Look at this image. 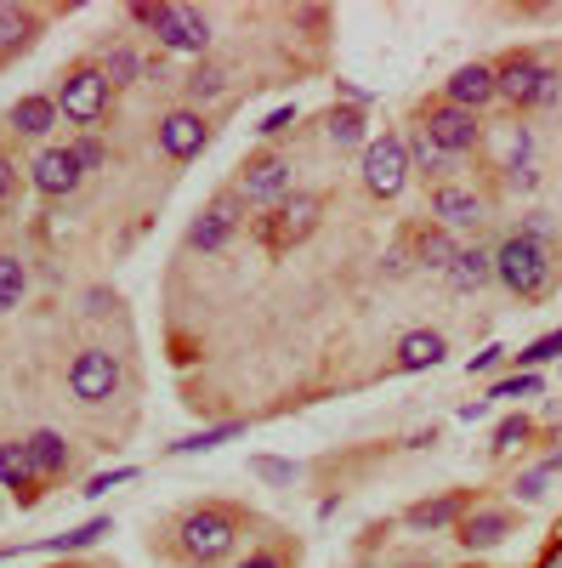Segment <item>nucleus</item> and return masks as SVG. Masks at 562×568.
<instances>
[{
    "label": "nucleus",
    "mask_w": 562,
    "mask_h": 568,
    "mask_svg": "<svg viewBox=\"0 0 562 568\" xmlns=\"http://www.w3.org/2000/svg\"><path fill=\"white\" fill-rule=\"evenodd\" d=\"M313 222H318V200L313 194H290L285 205H273V222L262 227L273 245H296V240H307L313 233Z\"/></svg>",
    "instance_id": "15"
},
{
    "label": "nucleus",
    "mask_w": 562,
    "mask_h": 568,
    "mask_svg": "<svg viewBox=\"0 0 562 568\" xmlns=\"http://www.w3.org/2000/svg\"><path fill=\"white\" fill-rule=\"evenodd\" d=\"M443 353H449V342L438 329H409L398 342V369H432V364H443Z\"/></svg>",
    "instance_id": "20"
},
{
    "label": "nucleus",
    "mask_w": 562,
    "mask_h": 568,
    "mask_svg": "<svg viewBox=\"0 0 562 568\" xmlns=\"http://www.w3.org/2000/svg\"><path fill=\"white\" fill-rule=\"evenodd\" d=\"M290 125H296V109H273L256 131H262V136H278V131H290Z\"/></svg>",
    "instance_id": "40"
},
{
    "label": "nucleus",
    "mask_w": 562,
    "mask_h": 568,
    "mask_svg": "<svg viewBox=\"0 0 562 568\" xmlns=\"http://www.w3.org/2000/svg\"><path fill=\"white\" fill-rule=\"evenodd\" d=\"M556 471H562V449H556V455H545L534 471H523V478H518V500H529V506H534V500H545V489H551Z\"/></svg>",
    "instance_id": "30"
},
{
    "label": "nucleus",
    "mask_w": 562,
    "mask_h": 568,
    "mask_svg": "<svg viewBox=\"0 0 562 568\" xmlns=\"http://www.w3.org/2000/svg\"><path fill=\"white\" fill-rule=\"evenodd\" d=\"M500 358H505V347H483V353L472 358V369H478V375H489V369H494Z\"/></svg>",
    "instance_id": "45"
},
{
    "label": "nucleus",
    "mask_w": 562,
    "mask_h": 568,
    "mask_svg": "<svg viewBox=\"0 0 562 568\" xmlns=\"http://www.w3.org/2000/svg\"><path fill=\"white\" fill-rule=\"evenodd\" d=\"M131 478H136V466H114V471H98V478H91V484H85L80 495H91V500H103V495H109L114 484H131Z\"/></svg>",
    "instance_id": "38"
},
{
    "label": "nucleus",
    "mask_w": 562,
    "mask_h": 568,
    "mask_svg": "<svg viewBox=\"0 0 562 568\" xmlns=\"http://www.w3.org/2000/svg\"><path fill=\"white\" fill-rule=\"evenodd\" d=\"M403 182H409V142L392 136V131L364 142V187H369V194L375 200H398Z\"/></svg>",
    "instance_id": "5"
},
{
    "label": "nucleus",
    "mask_w": 562,
    "mask_h": 568,
    "mask_svg": "<svg viewBox=\"0 0 562 568\" xmlns=\"http://www.w3.org/2000/svg\"><path fill=\"white\" fill-rule=\"evenodd\" d=\"M500 91H494V69L489 63H466V69H454L449 74V85H443V103H454V109H466V114H478L483 103H494Z\"/></svg>",
    "instance_id": "14"
},
{
    "label": "nucleus",
    "mask_w": 562,
    "mask_h": 568,
    "mask_svg": "<svg viewBox=\"0 0 562 568\" xmlns=\"http://www.w3.org/2000/svg\"><path fill=\"white\" fill-rule=\"evenodd\" d=\"M12 187H18V165H12L7 154H0V200H7V194H12Z\"/></svg>",
    "instance_id": "44"
},
{
    "label": "nucleus",
    "mask_w": 562,
    "mask_h": 568,
    "mask_svg": "<svg viewBox=\"0 0 562 568\" xmlns=\"http://www.w3.org/2000/svg\"><path fill=\"white\" fill-rule=\"evenodd\" d=\"M80 176H85V171H80L74 149H40V154H34V165H29L34 194H45V200H63V194H74Z\"/></svg>",
    "instance_id": "11"
},
{
    "label": "nucleus",
    "mask_w": 562,
    "mask_h": 568,
    "mask_svg": "<svg viewBox=\"0 0 562 568\" xmlns=\"http://www.w3.org/2000/svg\"><path fill=\"white\" fill-rule=\"evenodd\" d=\"M23 284H29L23 262H18V256H0V313H12V307L23 302Z\"/></svg>",
    "instance_id": "32"
},
{
    "label": "nucleus",
    "mask_w": 562,
    "mask_h": 568,
    "mask_svg": "<svg viewBox=\"0 0 562 568\" xmlns=\"http://www.w3.org/2000/svg\"><path fill=\"white\" fill-rule=\"evenodd\" d=\"M34 12H23V7H0V63H7V58H18L23 52V45L34 40Z\"/></svg>",
    "instance_id": "23"
},
{
    "label": "nucleus",
    "mask_w": 562,
    "mask_h": 568,
    "mask_svg": "<svg viewBox=\"0 0 562 568\" xmlns=\"http://www.w3.org/2000/svg\"><path fill=\"white\" fill-rule=\"evenodd\" d=\"M529 438H534V420H529V415H505V420L494 426V444H489V449L505 455V449H518V444H529Z\"/></svg>",
    "instance_id": "33"
},
{
    "label": "nucleus",
    "mask_w": 562,
    "mask_h": 568,
    "mask_svg": "<svg viewBox=\"0 0 562 568\" xmlns=\"http://www.w3.org/2000/svg\"><path fill=\"white\" fill-rule=\"evenodd\" d=\"M529 393H540V375L534 369H518V375H505V382L489 387V398H529Z\"/></svg>",
    "instance_id": "35"
},
{
    "label": "nucleus",
    "mask_w": 562,
    "mask_h": 568,
    "mask_svg": "<svg viewBox=\"0 0 562 568\" xmlns=\"http://www.w3.org/2000/svg\"><path fill=\"white\" fill-rule=\"evenodd\" d=\"M518 233H523V240H540V245H551V233H556V222H551L545 211H529V216L518 222Z\"/></svg>",
    "instance_id": "39"
},
{
    "label": "nucleus",
    "mask_w": 562,
    "mask_h": 568,
    "mask_svg": "<svg viewBox=\"0 0 562 568\" xmlns=\"http://www.w3.org/2000/svg\"><path fill=\"white\" fill-rule=\"evenodd\" d=\"M69 149H74L80 171H103V165H109V149H103L98 136H80V142H69Z\"/></svg>",
    "instance_id": "36"
},
{
    "label": "nucleus",
    "mask_w": 562,
    "mask_h": 568,
    "mask_svg": "<svg viewBox=\"0 0 562 568\" xmlns=\"http://www.w3.org/2000/svg\"><path fill=\"white\" fill-rule=\"evenodd\" d=\"M239 568H285V557H278V551H251Z\"/></svg>",
    "instance_id": "43"
},
{
    "label": "nucleus",
    "mask_w": 562,
    "mask_h": 568,
    "mask_svg": "<svg viewBox=\"0 0 562 568\" xmlns=\"http://www.w3.org/2000/svg\"><path fill=\"white\" fill-rule=\"evenodd\" d=\"M233 540H239V517L222 506H200L176 524V546L187 562H222L233 551Z\"/></svg>",
    "instance_id": "3"
},
{
    "label": "nucleus",
    "mask_w": 562,
    "mask_h": 568,
    "mask_svg": "<svg viewBox=\"0 0 562 568\" xmlns=\"http://www.w3.org/2000/svg\"><path fill=\"white\" fill-rule=\"evenodd\" d=\"M415 251H420V262H427L432 273H449V267H454V256H460L454 233H443L438 222H432V227H427V233H420V240H415Z\"/></svg>",
    "instance_id": "26"
},
{
    "label": "nucleus",
    "mask_w": 562,
    "mask_h": 568,
    "mask_svg": "<svg viewBox=\"0 0 562 568\" xmlns=\"http://www.w3.org/2000/svg\"><path fill=\"white\" fill-rule=\"evenodd\" d=\"M545 63H534L529 52H518V58H505L500 69H494V91L511 103V109H534L540 103V85H545Z\"/></svg>",
    "instance_id": "9"
},
{
    "label": "nucleus",
    "mask_w": 562,
    "mask_h": 568,
    "mask_svg": "<svg viewBox=\"0 0 562 568\" xmlns=\"http://www.w3.org/2000/svg\"><path fill=\"white\" fill-rule=\"evenodd\" d=\"M540 568H562V546H551V551H545V562H540Z\"/></svg>",
    "instance_id": "46"
},
{
    "label": "nucleus",
    "mask_w": 562,
    "mask_h": 568,
    "mask_svg": "<svg viewBox=\"0 0 562 568\" xmlns=\"http://www.w3.org/2000/svg\"><path fill=\"white\" fill-rule=\"evenodd\" d=\"M233 438H245V420H222V426H205V433H187V438L171 444V455H211Z\"/></svg>",
    "instance_id": "25"
},
{
    "label": "nucleus",
    "mask_w": 562,
    "mask_h": 568,
    "mask_svg": "<svg viewBox=\"0 0 562 568\" xmlns=\"http://www.w3.org/2000/svg\"><path fill=\"white\" fill-rule=\"evenodd\" d=\"M205 142H211V125H205L200 109H171V114L160 120V149H165L171 160H200Z\"/></svg>",
    "instance_id": "10"
},
{
    "label": "nucleus",
    "mask_w": 562,
    "mask_h": 568,
    "mask_svg": "<svg viewBox=\"0 0 562 568\" xmlns=\"http://www.w3.org/2000/svg\"><path fill=\"white\" fill-rule=\"evenodd\" d=\"M505 182H511V187H518V194H529V187H534L540 176H534V165L523 160V165H505Z\"/></svg>",
    "instance_id": "41"
},
{
    "label": "nucleus",
    "mask_w": 562,
    "mask_h": 568,
    "mask_svg": "<svg viewBox=\"0 0 562 568\" xmlns=\"http://www.w3.org/2000/svg\"><path fill=\"white\" fill-rule=\"evenodd\" d=\"M23 449H29V460H34V478H63V466H69L63 433H29Z\"/></svg>",
    "instance_id": "21"
},
{
    "label": "nucleus",
    "mask_w": 562,
    "mask_h": 568,
    "mask_svg": "<svg viewBox=\"0 0 562 568\" xmlns=\"http://www.w3.org/2000/svg\"><path fill=\"white\" fill-rule=\"evenodd\" d=\"M364 109H330V120H324V136L336 142V149H358L364 142Z\"/></svg>",
    "instance_id": "28"
},
{
    "label": "nucleus",
    "mask_w": 562,
    "mask_h": 568,
    "mask_svg": "<svg viewBox=\"0 0 562 568\" xmlns=\"http://www.w3.org/2000/svg\"><path fill=\"white\" fill-rule=\"evenodd\" d=\"M182 85H187V98H194V103H211V98H222V91H227V69L200 58V63H194V74H187Z\"/></svg>",
    "instance_id": "29"
},
{
    "label": "nucleus",
    "mask_w": 562,
    "mask_h": 568,
    "mask_svg": "<svg viewBox=\"0 0 562 568\" xmlns=\"http://www.w3.org/2000/svg\"><path fill=\"white\" fill-rule=\"evenodd\" d=\"M103 74H109V85H136L143 80V58H136L131 45H114V52L103 58Z\"/></svg>",
    "instance_id": "31"
},
{
    "label": "nucleus",
    "mask_w": 562,
    "mask_h": 568,
    "mask_svg": "<svg viewBox=\"0 0 562 568\" xmlns=\"http://www.w3.org/2000/svg\"><path fill=\"white\" fill-rule=\"evenodd\" d=\"M505 535H511V511L505 506H483V511L460 517V546L466 551H494Z\"/></svg>",
    "instance_id": "16"
},
{
    "label": "nucleus",
    "mask_w": 562,
    "mask_h": 568,
    "mask_svg": "<svg viewBox=\"0 0 562 568\" xmlns=\"http://www.w3.org/2000/svg\"><path fill=\"white\" fill-rule=\"evenodd\" d=\"M420 131H427L443 154H472L478 149V136H483V120L478 114H466V109H454V103H432L427 114H420Z\"/></svg>",
    "instance_id": "8"
},
{
    "label": "nucleus",
    "mask_w": 562,
    "mask_h": 568,
    "mask_svg": "<svg viewBox=\"0 0 562 568\" xmlns=\"http://www.w3.org/2000/svg\"><path fill=\"white\" fill-rule=\"evenodd\" d=\"M0 489H12L18 506L40 500V478H34V460H29L23 444H0Z\"/></svg>",
    "instance_id": "17"
},
{
    "label": "nucleus",
    "mask_w": 562,
    "mask_h": 568,
    "mask_svg": "<svg viewBox=\"0 0 562 568\" xmlns=\"http://www.w3.org/2000/svg\"><path fill=\"white\" fill-rule=\"evenodd\" d=\"M556 103H562V74L551 69V74H545V85H540V103H534V109H556Z\"/></svg>",
    "instance_id": "42"
},
{
    "label": "nucleus",
    "mask_w": 562,
    "mask_h": 568,
    "mask_svg": "<svg viewBox=\"0 0 562 568\" xmlns=\"http://www.w3.org/2000/svg\"><path fill=\"white\" fill-rule=\"evenodd\" d=\"M233 227H239V194H222V200H211L205 211H200V222L187 227V245L194 251H222L227 240H233Z\"/></svg>",
    "instance_id": "12"
},
{
    "label": "nucleus",
    "mask_w": 562,
    "mask_h": 568,
    "mask_svg": "<svg viewBox=\"0 0 562 568\" xmlns=\"http://www.w3.org/2000/svg\"><path fill=\"white\" fill-rule=\"evenodd\" d=\"M489 273H494V251L472 245V251H460V256H454L449 284H454V291H478V284H489Z\"/></svg>",
    "instance_id": "24"
},
{
    "label": "nucleus",
    "mask_w": 562,
    "mask_h": 568,
    "mask_svg": "<svg viewBox=\"0 0 562 568\" xmlns=\"http://www.w3.org/2000/svg\"><path fill=\"white\" fill-rule=\"evenodd\" d=\"M109 109V74L103 63H74L58 85V114H69L74 125H98Z\"/></svg>",
    "instance_id": "4"
},
{
    "label": "nucleus",
    "mask_w": 562,
    "mask_h": 568,
    "mask_svg": "<svg viewBox=\"0 0 562 568\" xmlns=\"http://www.w3.org/2000/svg\"><path fill=\"white\" fill-rule=\"evenodd\" d=\"M52 125H58V98H45V91H29V98L12 103V131H18V136H34V142H40Z\"/></svg>",
    "instance_id": "18"
},
{
    "label": "nucleus",
    "mask_w": 562,
    "mask_h": 568,
    "mask_svg": "<svg viewBox=\"0 0 562 568\" xmlns=\"http://www.w3.org/2000/svg\"><path fill=\"white\" fill-rule=\"evenodd\" d=\"M494 278L518 302H534V296L551 291V278H556V251L540 245V240H523V233H511V240L494 251Z\"/></svg>",
    "instance_id": "1"
},
{
    "label": "nucleus",
    "mask_w": 562,
    "mask_h": 568,
    "mask_svg": "<svg viewBox=\"0 0 562 568\" xmlns=\"http://www.w3.org/2000/svg\"><path fill=\"white\" fill-rule=\"evenodd\" d=\"M518 358V369H540V364H551V358H562V329H551V336H540V342H529L523 353H511Z\"/></svg>",
    "instance_id": "34"
},
{
    "label": "nucleus",
    "mask_w": 562,
    "mask_h": 568,
    "mask_svg": "<svg viewBox=\"0 0 562 568\" xmlns=\"http://www.w3.org/2000/svg\"><path fill=\"white\" fill-rule=\"evenodd\" d=\"M69 393L80 404H109L120 393V358L109 347H85L74 364H69Z\"/></svg>",
    "instance_id": "7"
},
{
    "label": "nucleus",
    "mask_w": 562,
    "mask_h": 568,
    "mask_svg": "<svg viewBox=\"0 0 562 568\" xmlns=\"http://www.w3.org/2000/svg\"><path fill=\"white\" fill-rule=\"evenodd\" d=\"M460 517H466V495H443V500H420V506H409L403 524L420 529V535H438V529L460 524Z\"/></svg>",
    "instance_id": "19"
},
{
    "label": "nucleus",
    "mask_w": 562,
    "mask_h": 568,
    "mask_svg": "<svg viewBox=\"0 0 562 568\" xmlns=\"http://www.w3.org/2000/svg\"><path fill=\"white\" fill-rule=\"evenodd\" d=\"M432 216H438L443 233H472L483 222V200L472 194V187H460V182H443L432 194Z\"/></svg>",
    "instance_id": "13"
},
{
    "label": "nucleus",
    "mask_w": 562,
    "mask_h": 568,
    "mask_svg": "<svg viewBox=\"0 0 562 568\" xmlns=\"http://www.w3.org/2000/svg\"><path fill=\"white\" fill-rule=\"evenodd\" d=\"M131 18L154 29V40L165 45V52H187V58H205V45H211V23L205 12L194 7H149V0H136Z\"/></svg>",
    "instance_id": "2"
},
{
    "label": "nucleus",
    "mask_w": 562,
    "mask_h": 568,
    "mask_svg": "<svg viewBox=\"0 0 562 568\" xmlns=\"http://www.w3.org/2000/svg\"><path fill=\"white\" fill-rule=\"evenodd\" d=\"M409 171H420V176H438V187H443V176L454 171V154H443L438 142L415 125V136H409Z\"/></svg>",
    "instance_id": "22"
},
{
    "label": "nucleus",
    "mask_w": 562,
    "mask_h": 568,
    "mask_svg": "<svg viewBox=\"0 0 562 568\" xmlns=\"http://www.w3.org/2000/svg\"><path fill=\"white\" fill-rule=\"evenodd\" d=\"M233 194H239L245 205H285V200H290V160H278V154H251V160L239 165Z\"/></svg>",
    "instance_id": "6"
},
{
    "label": "nucleus",
    "mask_w": 562,
    "mask_h": 568,
    "mask_svg": "<svg viewBox=\"0 0 562 568\" xmlns=\"http://www.w3.org/2000/svg\"><path fill=\"white\" fill-rule=\"evenodd\" d=\"M251 471H256V478H267V484H296V466L290 460H273V455H256Z\"/></svg>",
    "instance_id": "37"
},
{
    "label": "nucleus",
    "mask_w": 562,
    "mask_h": 568,
    "mask_svg": "<svg viewBox=\"0 0 562 568\" xmlns=\"http://www.w3.org/2000/svg\"><path fill=\"white\" fill-rule=\"evenodd\" d=\"M103 535H114V524H109V517H91V524H80V529H69L58 540H40L34 551H85V546H98Z\"/></svg>",
    "instance_id": "27"
}]
</instances>
